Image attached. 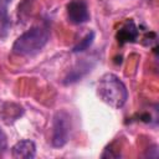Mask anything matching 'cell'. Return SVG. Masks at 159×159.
I'll list each match as a JSON object with an SVG mask.
<instances>
[{"label": "cell", "instance_id": "cell-1", "mask_svg": "<svg viewBox=\"0 0 159 159\" xmlns=\"http://www.w3.org/2000/svg\"><path fill=\"white\" fill-rule=\"evenodd\" d=\"M50 40V27L47 24L36 25L21 34L12 43V53L22 57L35 56Z\"/></svg>", "mask_w": 159, "mask_h": 159}, {"label": "cell", "instance_id": "cell-2", "mask_svg": "<svg viewBox=\"0 0 159 159\" xmlns=\"http://www.w3.org/2000/svg\"><path fill=\"white\" fill-rule=\"evenodd\" d=\"M97 94L102 102L114 109L122 108L128 99V89L114 73H104L97 82Z\"/></svg>", "mask_w": 159, "mask_h": 159}, {"label": "cell", "instance_id": "cell-3", "mask_svg": "<svg viewBox=\"0 0 159 159\" xmlns=\"http://www.w3.org/2000/svg\"><path fill=\"white\" fill-rule=\"evenodd\" d=\"M71 133V117L66 111H58L52 119V135L51 143L55 148L63 147L70 138Z\"/></svg>", "mask_w": 159, "mask_h": 159}, {"label": "cell", "instance_id": "cell-4", "mask_svg": "<svg viewBox=\"0 0 159 159\" xmlns=\"http://www.w3.org/2000/svg\"><path fill=\"white\" fill-rule=\"evenodd\" d=\"M67 20L73 25H81L89 20L88 5L84 0H71L66 6Z\"/></svg>", "mask_w": 159, "mask_h": 159}, {"label": "cell", "instance_id": "cell-5", "mask_svg": "<svg viewBox=\"0 0 159 159\" xmlns=\"http://www.w3.org/2000/svg\"><path fill=\"white\" fill-rule=\"evenodd\" d=\"M96 61L97 60H92V58H82V60H80L73 66V68L68 72V75L65 77L63 84H71V83H75V82L80 81L81 78H83L92 70V67L94 66Z\"/></svg>", "mask_w": 159, "mask_h": 159}, {"label": "cell", "instance_id": "cell-6", "mask_svg": "<svg viewBox=\"0 0 159 159\" xmlns=\"http://www.w3.org/2000/svg\"><path fill=\"white\" fill-rule=\"evenodd\" d=\"M138 37H139V29L132 19H128L118 29V31L116 34V40L120 46H123L125 43L135 42L138 40Z\"/></svg>", "mask_w": 159, "mask_h": 159}, {"label": "cell", "instance_id": "cell-7", "mask_svg": "<svg viewBox=\"0 0 159 159\" xmlns=\"http://www.w3.org/2000/svg\"><path fill=\"white\" fill-rule=\"evenodd\" d=\"M11 155L15 159H32L36 155V145L30 139H22L11 147Z\"/></svg>", "mask_w": 159, "mask_h": 159}, {"label": "cell", "instance_id": "cell-8", "mask_svg": "<svg viewBox=\"0 0 159 159\" xmlns=\"http://www.w3.org/2000/svg\"><path fill=\"white\" fill-rule=\"evenodd\" d=\"M11 27V21L7 14V6L0 5V40L5 39Z\"/></svg>", "mask_w": 159, "mask_h": 159}, {"label": "cell", "instance_id": "cell-9", "mask_svg": "<svg viewBox=\"0 0 159 159\" xmlns=\"http://www.w3.org/2000/svg\"><path fill=\"white\" fill-rule=\"evenodd\" d=\"M93 40H94V32H93V31H89V32L72 48V52H73V53H78V52H83V51L88 50L89 46L92 45Z\"/></svg>", "mask_w": 159, "mask_h": 159}, {"label": "cell", "instance_id": "cell-10", "mask_svg": "<svg viewBox=\"0 0 159 159\" xmlns=\"http://www.w3.org/2000/svg\"><path fill=\"white\" fill-rule=\"evenodd\" d=\"M7 149V137L0 128V154H4Z\"/></svg>", "mask_w": 159, "mask_h": 159}]
</instances>
